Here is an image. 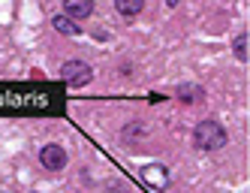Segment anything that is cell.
<instances>
[{
  "instance_id": "cell-1",
  "label": "cell",
  "mask_w": 250,
  "mask_h": 193,
  "mask_svg": "<svg viewBox=\"0 0 250 193\" xmlns=\"http://www.w3.org/2000/svg\"><path fill=\"white\" fill-rule=\"evenodd\" d=\"M229 142V136H226V127L220 124V121H199L193 130V145L199 148V151H220L223 145Z\"/></svg>"
},
{
  "instance_id": "cell-2",
  "label": "cell",
  "mask_w": 250,
  "mask_h": 193,
  "mask_svg": "<svg viewBox=\"0 0 250 193\" xmlns=\"http://www.w3.org/2000/svg\"><path fill=\"white\" fill-rule=\"evenodd\" d=\"M61 79H63L66 87H84V85H91L94 69H91V64H84V61H66L61 66Z\"/></svg>"
},
{
  "instance_id": "cell-3",
  "label": "cell",
  "mask_w": 250,
  "mask_h": 193,
  "mask_svg": "<svg viewBox=\"0 0 250 193\" xmlns=\"http://www.w3.org/2000/svg\"><path fill=\"white\" fill-rule=\"evenodd\" d=\"M66 148L63 145H58V142H48V145H42L40 148V163L48 169V172H61L63 166H66Z\"/></svg>"
},
{
  "instance_id": "cell-4",
  "label": "cell",
  "mask_w": 250,
  "mask_h": 193,
  "mask_svg": "<svg viewBox=\"0 0 250 193\" xmlns=\"http://www.w3.org/2000/svg\"><path fill=\"white\" fill-rule=\"evenodd\" d=\"M142 181L154 190H166L172 184V175L163 163H148V166H142Z\"/></svg>"
},
{
  "instance_id": "cell-5",
  "label": "cell",
  "mask_w": 250,
  "mask_h": 193,
  "mask_svg": "<svg viewBox=\"0 0 250 193\" xmlns=\"http://www.w3.org/2000/svg\"><path fill=\"white\" fill-rule=\"evenodd\" d=\"M63 15H66V19H73V21H84V19H91V15H94V3H91V0H66Z\"/></svg>"
},
{
  "instance_id": "cell-6",
  "label": "cell",
  "mask_w": 250,
  "mask_h": 193,
  "mask_svg": "<svg viewBox=\"0 0 250 193\" xmlns=\"http://www.w3.org/2000/svg\"><path fill=\"white\" fill-rule=\"evenodd\" d=\"M51 27H55L58 33H63V37H79L82 33V24H76L73 19H66L63 12H58L55 19H51Z\"/></svg>"
},
{
  "instance_id": "cell-7",
  "label": "cell",
  "mask_w": 250,
  "mask_h": 193,
  "mask_svg": "<svg viewBox=\"0 0 250 193\" xmlns=\"http://www.w3.org/2000/svg\"><path fill=\"white\" fill-rule=\"evenodd\" d=\"M178 100H184V103H199L205 100V91L199 85H178Z\"/></svg>"
},
{
  "instance_id": "cell-8",
  "label": "cell",
  "mask_w": 250,
  "mask_h": 193,
  "mask_svg": "<svg viewBox=\"0 0 250 193\" xmlns=\"http://www.w3.org/2000/svg\"><path fill=\"white\" fill-rule=\"evenodd\" d=\"M115 9L124 15V19H133V15H139L142 9H145V3H142V0H118Z\"/></svg>"
},
{
  "instance_id": "cell-9",
  "label": "cell",
  "mask_w": 250,
  "mask_h": 193,
  "mask_svg": "<svg viewBox=\"0 0 250 193\" xmlns=\"http://www.w3.org/2000/svg\"><path fill=\"white\" fill-rule=\"evenodd\" d=\"M232 51H235V58L244 64L247 61V33H238L235 37V43H232Z\"/></svg>"
}]
</instances>
